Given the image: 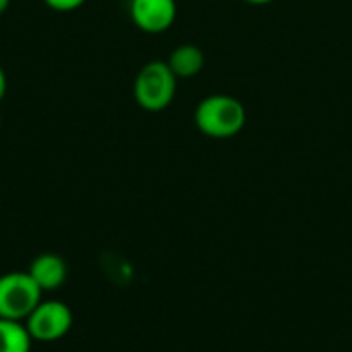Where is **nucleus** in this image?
<instances>
[{
	"label": "nucleus",
	"mask_w": 352,
	"mask_h": 352,
	"mask_svg": "<svg viewBox=\"0 0 352 352\" xmlns=\"http://www.w3.org/2000/svg\"><path fill=\"white\" fill-rule=\"evenodd\" d=\"M248 122L245 105L225 93H214L204 99L194 109V124L202 136L214 140H229L241 134Z\"/></svg>",
	"instance_id": "nucleus-1"
},
{
	"label": "nucleus",
	"mask_w": 352,
	"mask_h": 352,
	"mask_svg": "<svg viewBox=\"0 0 352 352\" xmlns=\"http://www.w3.org/2000/svg\"><path fill=\"white\" fill-rule=\"evenodd\" d=\"M177 80L167 60H151L134 78V99L144 111H163L175 99Z\"/></svg>",
	"instance_id": "nucleus-2"
},
{
	"label": "nucleus",
	"mask_w": 352,
	"mask_h": 352,
	"mask_svg": "<svg viewBox=\"0 0 352 352\" xmlns=\"http://www.w3.org/2000/svg\"><path fill=\"white\" fill-rule=\"evenodd\" d=\"M43 299V291L29 272H6L0 276V318L25 322Z\"/></svg>",
	"instance_id": "nucleus-3"
},
{
	"label": "nucleus",
	"mask_w": 352,
	"mask_h": 352,
	"mask_svg": "<svg viewBox=\"0 0 352 352\" xmlns=\"http://www.w3.org/2000/svg\"><path fill=\"white\" fill-rule=\"evenodd\" d=\"M72 309L58 299H41L39 305L25 320L33 342H56L72 328Z\"/></svg>",
	"instance_id": "nucleus-4"
},
{
	"label": "nucleus",
	"mask_w": 352,
	"mask_h": 352,
	"mask_svg": "<svg viewBox=\"0 0 352 352\" xmlns=\"http://www.w3.org/2000/svg\"><path fill=\"white\" fill-rule=\"evenodd\" d=\"M128 10L132 23L151 35L167 31L177 19L175 0H130Z\"/></svg>",
	"instance_id": "nucleus-5"
},
{
	"label": "nucleus",
	"mask_w": 352,
	"mask_h": 352,
	"mask_svg": "<svg viewBox=\"0 0 352 352\" xmlns=\"http://www.w3.org/2000/svg\"><path fill=\"white\" fill-rule=\"evenodd\" d=\"M27 272L31 274V278L37 283V287L43 293H54L66 283L68 266H66L64 258L58 254H39L31 262Z\"/></svg>",
	"instance_id": "nucleus-6"
},
{
	"label": "nucleus",
	"mask_w": 352,
	"mask_h": 352,
	"mask_svg": "<svg viewBox=\"0 0 352 352\" xmlns=\"http://www.w3.org/2000/svg\"><path fill=\"white\" fill-rule=\"evenodd\" d=\"M169 68L177 78H194L204 70L206 56L196 43H179L167 58Z\"/></svg>",
	"instance_id": "nucleus-7"
},
{
	"label": "nucleus",
	"mask_w": 352,
	"mask_h": 352,
	"mask_svg": "<svg viewBox=\"0 0 352 352\" xmlns=\"http://www.w3.org/2000/svg\"><path fill=\"white\" fill-rule=\"evenodd\" d=\"M33 338L25 322L0 318V352H31Z\"/></svg>",
	"instance_id": "nucleus-8"
},
{
	"label": "nucleus",
	"mask_w": 352,
	"mask_h": 352,
	"mask_svg": "<svg viewBox=\"0 0 352 352\" xmlns=\"http://www.w3.org/2000/svg\"><path fill=\"white\" fill-rule=\"evenodd\" d=\"M45 6H50L52 10H58V12H70V10H76L80 8L87 0H43Z\"/></svg>",
	"instance_id": "nucleus-9"
},
{
	"label": "nucleus",
	"mask_w": 352,
	"mask_h": 352,
	"mask_svg": "<svg viewBox=\"0 0 352 352\" xmlns=\"http://www.w3.org/2000/svg\"><path fill=\"white\" fill-rule=\"evenodd\" d=\"M4 95H6V74L0 66V101L4 99Z\"/></svg>",
	"instance_id": "nucleus-10"
},
{
	"label": "nucleus",
	"mask_w": 352,
	"mask_h": 352,
	"mask_svg": "<svg viewBox=\"0 0 352 352\" xmlns=\"http://www.w3.org/2000/svg\"><path fill=\"white\" fill-rule=\"evenodd\" d=\"M245 4H252V6H266V4H272L274 0H243Z\"/></svg>",
	"instance_id": "nucleus-11"
},
{
	"label": "nucleus",
	"mask_w": 352,
	"mask_h": 352,
	"mask_svg": "<svg viewBox=\"0 0 352 352\" xmlns=\"http://www.w3.org/2000/svg\"><path fill=\"white\" fill-rule=\"evenodd\" d=\"M10 6V0H0V16L6 12V8Z\"/></svg>",
	"instance_id": "nucleus-12"
},
{
	"label": "nucleus",
	"mask_w": 352,
	"mask_h": 352,
	"mask_svg": "<svg viewBox=\"0 0 352 352\" xmlns=\"http://www.w3.org/2000/svg\"><path fill=\"white\" fill-rule=\"evenodd\" d=\"M0 126H2V118H0Z\"/></svg>",
	"instance_id": "nucleus-13"
}]
</instances>
